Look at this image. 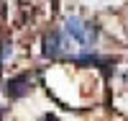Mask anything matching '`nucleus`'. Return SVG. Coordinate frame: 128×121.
I'll use <instances>...</instances> for the list:
<instances>
[{"instance_id":"1","label":"nucleus","mask_w":128,"mask_h":121,"mask_svg":"<svg viewBox=\"0 0 128 121\" xmlns=\"http://www.w3.org/2000/svg\"><path fill=\"white\" fill-rule=\"evenodd\" d=\"M64 31L72 39V44H77L80 49H95L98 41H100V26L95 21H84L80 16L64 18Z\"/></svg>"},{"instance_id":"2","label":"nucleus","mask_w":128,"mask_h":121,"mask_svg":"<svg viewBox=\"0 0 128 121\" xmlns=\"http://www.w3.org/2000/svg\"><path fill=\"white\" fill-rule=\"evenodd\" d=\"M41 52H44L46 59H69L72 57V39L67 36L64 28H51L44 34L41 41Z\"/></svg>"},{"instance_id":"3","label":"nucleus","mask_w":128,"mask_h":121,"mask_svg":"<svg viewBox=\"0 0 128 121\" xmlns=\"http://www.w3.org/2000/svg\"><path fill=\"white\" fill-rule=\"evenodd\" d=\"M31 88H34V83H31L28 75H16V77H10V80H8L5 93H8V98L18 101V98H26V95L31 93Z\"/></svg>"},{"instance_id":"4","label":"nucleus","mask_w":128,"mask_h":121,"mask_svg":"<svg viewBox=\"0 0 128 121\" xmlns=\"http://www.w3.org/2000/svg\"><path fill=\"white\" fill-rule=\"evenodd\" d=\"M10 54H13V47H10V44H0V70H3V64L10 59Z\"/></svg>"},{"instance_id":"5","label":"nucleus","mask_w":128,"mask_h":121,"mask_svg":"<svg viewBox=\"0 0 128 121\" xmlns=\"http://www.w3.org/2000/svg\"><path fill=\"white\" fill-rule=\"evenodd\" d=\"M44 121H59V118H56V116H51V113H46V116H44Z\"/></svg>"},{"instance_id":"6","label":"nucleus","mask_w":128,"mask_h":121,"mask_svg":"<svg viewBox=\"0 0 128 121\" xmlns=\"http://www.w3.org/2000/svg\"><path fill=\"white\" fill-rule=\"evenodd\" d=\"M0 13H3V0H0Z\"/></svg>"}]
</instances>
